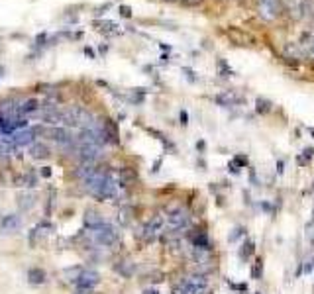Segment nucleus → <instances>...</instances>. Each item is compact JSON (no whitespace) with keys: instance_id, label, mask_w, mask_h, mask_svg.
Segmentation results:
<instances>
[{"instance_id":"7c9ffc66","label":"nucleus","mask_w":314,"mask_h":294,"mask_svg":"<svg viewBox=\"0 0 314 294\" xmlns=\"http://www.w3.org/2000/svg\"><path fill=\"white\" fill-rule=\"evenodd\" d=\"M181 124H183V126L189 124V114H186L185 110H181Z\"/></svg>"},{"instance_id":"6e6552de","label":"nucleus","mask_w":314,"mask_h":294,"mask_svg":"<svg viewBox=\"0 0 314 294\" xmlns=\"http://www.w3.org/2000/svg\"><path fill=\"white\" fill-rule=\"evenodd\" d=\"M22 228V216L20 214H8L0 220V230L2 234H16Z\"/></svg>"},{"instance_id":"b1692460","label":"nucleus","mask_w":314,"mask_h":294,"mask_svg":"<svg viewBox=\"0 0 314 294\" xmlns=\"http://www.w3.org/2000/svg\"><path fill=\"white\" fill-rule=\"evenodd\" d=\"M243 236H245V228H236V230L228 236V241H230V243H236V241L240 238H243Z\"/></svg>"},{"instance_id":"0eeeda50","label":"nucleus","mask_w":314,"mask_h":294,"mask_svg":"<svg viewBox=\"0 0 314 294\" xmlns=\"http://www.w3.org/2000/svg\"><path fill=\"white\" fill-rule=\"evenodd\" d=\"M77 155H79V161H81V163L94 165V163H96V159L100 157V147H96V145H79V149H77Z\"/></svg>"},{"instance_id":"9b49d317","label":"nucleus","mask_w":314,"mask_h":294,"mask_svg":"<svg viewBox=\"0 0 314 294\" xmlns=\"http://www.w3.org/2000/svg\"><path fill=\"white\" fill-rule=\"evenodd\" d=\"M37 108H39V102H37L36 98H28V100L20 102L18 110H16V118H24L28 114H34Z\"/></svg>"},{"instance_id":"f8f14e48","label":"nucleus","mask_w":314,"mask_h":294,"mask_svg":"<svg viewBox=\"0 0 314 294\" xmlns=\"http://www.w3.org/2000/svg\"><path fill=\"white\" fill-rule=\"evenodd\" d=\"M116 273H120V275L124 276V278H130V276L136 275V263L134 261H130V259H124V261H120V263H116Z\"/></svg>"},{"instance_id":"7ed1b4c3","label":"nucleus","mask_w":314,"mask_h":294,"mask_svg":"<svg viewBox=\"0 0 314 294\" xmlns=\"http://www.w3.org/2000/svg\"><path fill=\"white\" fill-rule=\"evenodd\" d=\"M163 226H165V218H163L161 214H155L151 220H148L144 224V228H142V232H140V238L144 239V241H148V243L153 241V239L161 234Z\"/></svg>"},{"instance_id":"c756f323","label":"nucleus","mask_w":314,"mask_h":294,"mask_svg":"<svg viewBox=\"0 0 314 294\" xmlns=\"http://www.w3.org/2000/svg\"><path fill=\"white\" fill-rule=\"evenodd\" d=\"M120 14H122L124 18H130V16H132V10H130L128 6H120Z\"/></svg>"},{"instance_id":"2f4dec72","label":"nucleus","mask_w":314,"mask_h":294,"mask_svg":"<svg viewBox=\"0 0 314 294\" xmlns=\"http://www.w3.org/2000/svg\"><path fill=\"white\" fill-rule=\"evenodd\" d=\"M312 155H314V147H310V149H304V157H306V159H310Z\"/></svg>"},{"instance_id":"39448f33","label":"nucleus","mask_w":314,"mask_h":294,"mask_svg":"<svg viewBox=\"0 0 314 294\" xmlns=\"http://www.w3.org/2000/svg\"><path fill=\"white\" fill-rule=\"evenodd\" d=\"M258 12L259 16L263 20H267V22L277 20L279 12H281L279 0H258Z\"/></svg>"},{"instance_id":"2eb2a0df","label":"nucleus","mask_w":314,"mask_h":294,"mask_svg":"<svg viewBox=\"0 0 314 294\" xmlns=\"http://www.w3.org/2000/svg\"><path fill=\"white\" fill-rule=\"evenodd\" d=\"M96 169H98V167L89 165V163H81V165L75 169V179H79V181L83 183V181H87V179L93 175Z\"/></svg>"},{"instance_id":"5701e85b","label":"nucleus","mask_w":314,"mask_h":294,"mask_svg":"<svg viewBox=\"0 0 314 294\" xmlns=\"http://www.w3.org/2000/svg\"><path fill=\"white\" fill-rule=\"evenodd\" d=\"M256 110L259 112V114H267V112H271V102L269 100H265V98H258V102H256Z\"/></svg>"},{"instance_id":"dca6fc26","label":"nucleus","mask_w":314,"mask_h":294,"mask_svg":"<svg viewBox=\"0 0 314 294\" xmlns=\"http://www.w3.org/2000/svg\"><path fill=\"white\" fill-rule=\"evenodd\" d=\"M34 204H36V196H34L32 192H22V194H18V208L22 212L32 210Z\"/></svg>"},{"instance_id":"412c9836","label":"nucleus","mask_w":314,"mask_h":294,"mask_svg":"<svg viewBox=\"0 0 314 294\" xmlns=\"http://www.w3.org/2000/svg\"><path fill=\"white\" fill-rule=\"evenodd\" d=\"M20 186H28V188H34L37 186V179L34 173H28L24 177H20Z\"/></svg>"},{"instance_id":"9d476101","label":"nucleus","mask_w":314,"mask_h":294,"mask_svg":"<svg viewBox=\"0 0 314 294\" xmlns=\"http://www.w3.org/2000/svg\"><path fill=\"white\" fill-rule=\"evenodd\" d=\"M189 239H191V243H193L195 249H206V251H212V247H210V239H208V236H206L204 232H195V234L189 236Z\"/></svg>"},{"instance_id":"f3484780","label":"nucleus","mask_w":314,"mask_h":294,"mask_svg":"<svg viewBox=\"0 0 314 294\" xmlns=\"http://www.w3.org/2000/svg\"><path fill=\"white\" fill-rule=\"evenodd\" d=\"M43 122L47 126H57V124H63V112L55 110H45L43 112Z\"/></svg>"},{"instance_id":"aec40b11","label":"nucleus","mask_w":314,"mask_h":294,"mask_svg":"<svg viewBox=\"0 0 314 294\" xmlns=\"http://www.w3.org/2000/svg\"><path fill=\"white\" fill-rule=\"evenodd\" d=\"M254 251H256V243H254V241H243V245H241V249H240V259L241 261L249 259L254 255Z\"/></svg>"},{"instance_id":"393cba45","label":"nucleus","mask_w":314,"mask_h":294,"mask_svg":"<svg viewBox=\"0 0 314 294\" xmlns=\"http://www.w3.org/2000/svg\"><path fill=\"white\" fill-rule=\"evenodd\" d=\"M261 273H263V261L258 259V261L254 263V267H252V276H254V278H261Z\"/></svg>"},{"instance_id":"72a5a7b5","label":"nucleus","mask_w":314,"mask_h":294,"mask_svg":"<svg viewBox=\"0 0 314 294\" xmlns=\"http://www.w3.org/2000/svg\"><path fill=\"white\" fill-rule=\"evenodd\" d=\"M159 165H161V161H157V163L153 165V173H157V171H159Z\"/></svg>"},{"instance_id":"ddd939ff","label":"nucleus","mask_w":314,"mask_h":294,"mask_svg":"<svg viewBox=\"0 0 314 294\" xmlns=\"http://www.w3.org/2000/svg\"><path fill=\"white\" fill-rule=\"evenodd\" d=\"M45 280H47V273H45L41 267H32V269L28 271V282H30V284L39 286V284H43Z\"/></svg>"},{"instance_id":"a211bd4d","label":"nucleus","mask_w":314,"mask_h":294,"mask_svg":"<svg viewBox=\"0 0 314 294\" xmlns=\"http://www.w3.org/2000/svg\"><path fill=\"white\" fill-rule=\"evenodd\" d=\"M216 102L220 104V106H232V104H238L240 102V98L234 94V92H222V94H218L216 96Z\"/></svg>"},{"instance_id":"423d86ee","label":"nucleus","mask_w":314,"mask_h":294,"mask_svg":"<svg viewBox=\"0 0 314 294\" xmlns=\"http://www.w3.org/2000/svg\"><path fill=\"white\" fill-rule=\"evenodd\" d=\"M98 282H100V275L94 269H83L75 284H77V288H91L93 290Z\"/></svg>"},{"instance_id":"f03ea898","label":"nucleus","mask_w":314,"mask_h":294,"mask_svg":"<svg viewBox=\"0 0 314 294\" xmlns=\"http://www.w3.org/2000/svg\"><path fill=\"white\" fill-rule=\"evenodd\" d=\"M108 175H110V173H106V171H102V169H96L87 181H83L85 190H87L93 198H96V200H102V186L106 183Z\"/></svg>"},{"instance_id":"20e7f679","label":"nucleus","mask_w":314,"mask_h":294,"mask_svg":"<svg viewBox=\"0 0 314 294\" xmlns=\"http://www.w3.org/2000/svg\"><path fill=\"white\" fill-rule=\"evenodd\" d=\"M191 222V216L185 208H175L167 214V224L171 228V232H179V230H185Z\"/></svg>"},{"instance_id":"bb28decb","label":"nucleus","mask_w":314,"mask_h":294,"mask_svg":"<svg viewBox=\"0 0 314 294\" xmlns=\"http://www.w3.org/2000/svg\"><path fill=\"white\" fill-rule=\"evenodd\" d=\"M218 67H220V71H222V77H228V75H232V69L230 67H226V63L224 61H218Z\"/></svg>"},{"instance_id":"cd10ccee","label":"nucleus","mask_w":314,"mask_h":294,"mask_svg":"<svg viewBox=\"0 0 314 294\" xmlns=\"http://www.w3.org/2000/svg\"><path fill=\"white\" fill-rule=\"evenodd\" d=\"M232 165H240V167L247 165V157H243V155H238V157L234 159V163H232Z\"/></svg>"},{"instance_id":"4468645a","label":"nucleus","mask_w":314,"mask_h":294,"mask_svg":"<svg viewBox=\"0 0 314 294\" xmlns=\"http://www.w3.org/2000/svg\"><path fill=\"white\" fill-rule=\"evenodd\" d=\"M30 155L34 159H47L51 155V149L45 145V143H41V141H36V143L30 145Z\"/></svg>"},{"instance_id":"f257e3e1","label":"nucleus","mask_w":314,"mask_h":294,"mask_svg":"<svg viewBox=\"0 0 314 294\" xmlns=\"http://www.w3.org/2000/svg\"><path fill=\"white\" fill-rule=\"evenodd\" d=\"M89 232V239L93 241L94 245H100V247H112L118 239H120V234L118 230L110 226V224H104L100 228H94V230H87Z\"/></svg>"},{"instance_id":"1a4fd4ad","label":"nucleus","mask_w":314,"mask_h":294,"mask_svg":"<svg viewBox=\"0 0 314 294\" xmlns=\"http://www.w3.org/2000/svg\"><path fill=\"white\" fill-rule=\"evenodd\" d=\"M83 224H85L87 230H94V228H100V226H104V224H108V222L102 218L100 212H96V210H91V208H89V210L83 214Z\"/></svg>"},{"instance_id":"473e14b6","label":"nucleus","mask_w":314,"mask_h":294,"mask_svg":"<svg viewBox=\"0 0 314 294\" xmlns=\"http://www.w3.org/2000/svg\"><path fill=\"white\" fill-rule=\"evenodd\" d=\"M142 294H159V290H157V288H146Z\"/></svg>"},{"instance_id":"6ab92c4d","label":"nucleus","mask_w":314,"mask_h":294,"mask_svg":"<svg viewBox=\"0 0 314 294\" xmlns=\"http://www.w3.org/2000/svg\"><path fill=\"white\" fill-rule=\"evenodd\" d=\"M134 218V210L130 208V206H124V208H120V212H118V222L122 224V226H128L130 222Z\"/></svg>"},{"instance_id":"a878e982","label":"nucleus","mask_w":314,"mask_h":294,"mask_svg":"<svg viewBox=\"0 0 314 294\" xmlns=\"http://www.w3.org/2000/svg\"><path fill=\"white\" fill-rule=\"evenodd\" d=\"M39 175H41L43 179H51V175H53V169H51V167H41Z\"/></svg>"},{"instance_id":"c85d7f7f","label":"nucleus","mask_w":314,"mask_h":294,"mask_svg":"<svg viewBox=\"0 0 314 294\" xmlns=\"http://www.w3.org/2000/svg\"><path fill=\"white\" fill-rule=\"evenodd\" d=\"M314 271V257H310L304 263V273H312Z\"/></svg>"},{"instance_id":"4be33fe9","label":"nucleus","mask_w":314,"mask_h":294,"mask_svg":"<svg viewBox=\"0 0 314 294\" xmlns=\"http://www.w3.org/2000/svg\"><path fill=\"white\" fill-rule=\"evenodd\" d=\"M81 271H83V267H71V269H67V271L63 273V276H69V278H67L69 282H77V278H79V275H81Z\"/></svg>"}]
</instances>
